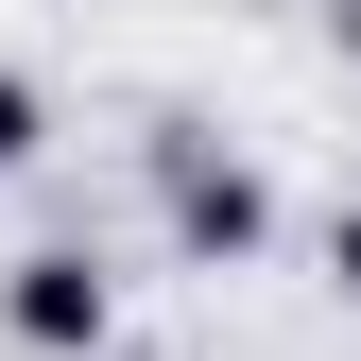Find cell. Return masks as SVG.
Returning <instances> with one entry per match:
<instances>
[{
	"mask_svg": "<svg viewBox=\"0 0 361 361\" xmlns=\"http://www.w3.org/2000/svg\"><path fill=\"white\" fill-rule=\"evenodd\" d=\"M35 155H52V86L0 52V172H35Z\"/></svg>",
	"mask_w": 361,
	"mask_h": 361,
	"instance_id": "obj_3",
	"label": "cell"
},
{
	"mask_svg": "<svg viewBox=\"0 0 361 361\" xmlns=\"http://www.w3.org/2000/svg\"><path fill=\"white\" fill-rule=\"evenodd\" d=\"M344 69H361V0H344Z\"/></svg>",
	"mask_w": 361,
	"mask_h": 361,
	"instance_id": "obj_5",
	"label": "cell"
},
{
	"mask_svg": "<svg viewBox=\"0 0 361 361\" xmlns=\"http://www.w3.org/2000/svg\"><path fill=\"white\" fill-rule=\"evenodd\" d=\"M155 224H172L190 276H241V258L276 241V172L241 138H207V121H155Z\"/></svg>",
	"mask_w": 361,
	"mask_h": 361,
	"instance_id": "obj_1",
	"label": "cell"
},
{
	"mask_svg": "<svg viewBox=\"0 0 361 361\" xmlns=\"http://www.w3.org/2000/svg\"><path fill=\"white\" fill-rule=\"evenodd\" d=\"M0 344H18V361H104V344H121V276H104L86 241L0 258Z\"/></svg>",
	"mask_w": 361,
	"mask_h": 361,
	"instance_id": "obj_2",
	"label": "cell"
},
{
	"mask_svg": "<svg viewBox=\"0 0 361 361\" xmlns=\"http://www.w3.org/2000/svg\"><path fill=\"white\" fill-rule=\"evenodd\" d=\"M327 293H344V310H361V190H344V207H327Z\"/></svg>",
	"mask_w": 361,
	"mask_h": 361,
	"instance_id": "obj_4",
	"label": "cell"
}]
</instances>
